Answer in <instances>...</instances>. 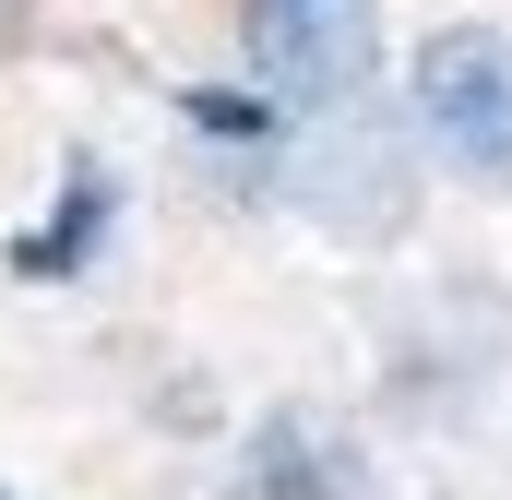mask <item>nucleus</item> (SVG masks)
I'll list each match as a JSON object with an SVG mask.
<instances>
[{"label": "nucleus", "mask_w": 512, "mask_h": 500, "mask_svg": "<svg viewBox=\"0 0 512 500\" xmlns=\"http://www.w3.org/2000/svg\"><path fill=\"white\" fill-rule=\"evenodd\" d=\"M417 131H405V108H382V84L370 96H346V108H310V120H286V143H274V191L322 227V239L346 250H382L417 227Z\"/></svg>", "instance_id": "nucleus-1"}, {"label": "nucleus", "mask_w": 512, "mask_h": 500, "mask_svg": "<svg viewBox=\"0 0 512 500\" xmlns=\"http://www.w3.org/2000/svg\"><path fill=\"white\" fill-rule=\"evenodd\" d=\"M405 131L453 191L512 203V24H489V12L429 24L405 48Z\"/></svg>", "instance_id": "nucleus-2"}, {"label": "nucleus", "mask_w": 512, "mask_h": 500, "mask_svg": "<svg viewBox=\"0 0 512 500\" xmlns=\"http://www.w3.org/2000/svg\"><path fill=\"white\" fill-rule=\"evenodd\" d=\"M239 72L286 120L370 96L382 84V0H239Z\"/></svg>", "instance_id": "nucleus-3"}, {"label": "nucleus", "mask_w": 512, "mask_h": 500, "mask_svg": "<svg viewBox=\"0 0 512 500\" xmlns=\"http://www.w3.org/2000/svg\"><path fill=\"white\" fill-rule=\"evenodd\" d=\"M108 227H120V179H108L96 155H72V167H60V215L12 250V262H24V274H48V286H72V274L108 250Z\"/></svg>", "instance_id": "nucleus-4"}, {"label": "nucleus", "mask_w": 512, "mask_h": 500, "mask_svg": "<svg viewBox=\"0 0 512 500\" xmlns=\"http://www.w3.org/2000/svg\"><path fill=\"white\" fill-rule=\"evenodd\" d=\"M12 24H24V0H0V36H12Z\"/></svg>", "instance_id": "nucleus-5"}, {"label": "nucleus", "mask_w": 512, "mask_h": 500, "mask_svg": "<svg viewBox=\"0 0 512 500\" xmlns=\"http://www.w3.org/2000/svg\"><path fill=\"white\" fill-rule=\"evenodd\" d=\"M0 500H24V489H0Z\"/></svg>", "instance_id": "nucleus-6"}]
</instances>
